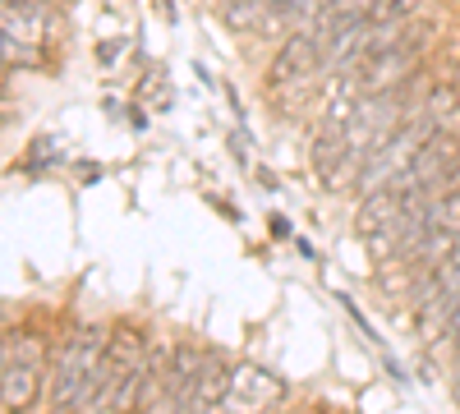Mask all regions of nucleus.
<instances>
[{"label":"nucleus","instance_id":"obj_12","mask_svg":"<svg viewBox=\"0 0 460 414\" xmlns=\"http://www.w3.org/2000/svg\"><path fill=\"white\" fill-rule=\"evenodd\" d=\"M0 32H10L14 42H28V47H42L47 51L51 14L37 5V0H0Z\"/></svg>","mask_w":460,"mask_h":414},{"label":"nucleus","instance_id":"obj_7","mask_svg":"<svg viewBox=\"0 0 460 414\" xmlns=\"http://www.w3.org/2000/svg\"><path fill=\"white\" fill-rule=\"evenodd\" d=\"M433 129H438V116H433V110H414L410 120H401V125H396V129H392V134L364 157L355 189H359V194H373V189H382V184L401 180V175L410 171L414 153L424 147V138H429Z\"/></svg>","mask_w":460,"mask_h":414},{"label":"nucleus","instance_id":"obj_19","mask_svg":"<svg viewBox=\"0 0 460 414\" xmlns=\"http://www.w3.org/2000/svg\"><path fill=\"white\" fill-rule=\"evenodd\" d=\"M221 5H226V0H221Z\"/></svg>","mask_w":460,"mask_h":414},{"label":"nucleus","instance_id":"obj_10","mask_svg":"<svg viewBox=\"0 0 460 414\" xmlns=\"http://www.w3.org/2000/svg\"><path fill=\"white\" fill-rule=\"evenodd\" d=\"M414 304H419V336H424V341H438L447 318L460 304V244L429 272V281L414 290Z\"/></svg>","mask_w":460,"mask_h":414},{"label":"nucleus","instance_id":"obj_3","mask_svg":"<svg viewBox=\"0 0 460 414\" xmlns=\"http://www.w3.org/2000/svg\"><path fill=\"white\" fill-rule=\"evenodd\" d=\"M424 207L429 203L414 198L405 189V180H392V184H382V189L364 194V203L355 212V231H359V240L368 244L373 258H401Z\"/></svg>","mask_w":460,"mask_h":414},{"label":"nucleus","instance_id":"obj_2","mask_svg":"<svg viewBox=\"0 0 460 414\" xmlns=\"http://www.w3.org/2000/svg\"><path fill=\"white\" fill-rule=\"evenodd\" d=\"M147 359L152 341L134 318H120L106 336V355H102V378L93 392V414H138L143 378H147Z\"/></svg>","mask_w":460,"mask_h":414},{"label":"nucleus","instance_id":"obj_13","mask_svg":"<svg viewBox=\"0 0 460 414\" xmlns=\"http://www.w3.org/2000/svg\"><path fill=\"white\" fill-rule=\"evenodd\" d=\"M47 60L42 47H28V42H14L10 32H0V65L5 69H37Z\"/></svg>","mask_w":460,"mask_h":414},{"label":"nucleus","instance_id":"obj_17","mask_svg":"<svg viewBox=\"0 0 460 414\" xmlns=\"http://www.w3.org/2000/svg\"><path fill=\"white\" fill-rule=\"evenodd\" d=\"M5 92H10V69L0 65V97H5Z\"/></svg>","mask_w":460,"mask_h":414},{"label":"nucleus","instance_id":"obj_18","mask_svg":"<svg viewBox=\"0 0 460 414\" xmlns=\"http://www.w3.org/2000/svg\"><path fill=\"white\" fill-rule=\"evenodd\" d=\"M456 84H460V60H456Z\"/></svg>","mask_w":460,"mask_h":414},{"label":"nucleus","instance_id":"obj_11","mask_svg":"<svg viewBox=\"0 0 460 414\" xmlns=\"http://www.w3.org/2000/svg\"><path fill=\"white\" fill-rule=\"evenodd\" d=\"M281 383L258 364H235L230 368V414H262L281 401Z\"/></svg>","mask_w":460,"mask_h":414},{"label":"nucleus","instance_id":"obj_4","mask_svg":"<svg viewBox=\"0 0 460 414\" xmlns=\"http://www.w3.org/2000/svg\"><path fill=\"white\" fill-rule=\"evenodd\" d=\"M47 378H51L47 336L37 327H14L5 368H0V405H5V414H32V405L47 396Z\"/></svg>","mask_w":460,"mask_h":414},{"label":"nucleus","instance_id":"obj_9","mask_svg":"<svg viewBox=\"0 0 460 414\" xmlns=\"http://www.w3.org/2000/svg\"><path fill=\"white\" fill-rule=\"evenodd\" d=\"M401 180H405V189L414 198H424V203L447 194V189H456V184H460V134L438 125L424 138V147L414 153V162H410V171Z\"/></svg>","mask_w":460,"mask_h":414},{"label":"nucleus","instance_id":"obj_5","mask_svg":"<svg viewBox=\"0 0 460 414\" xmlns=\"http://www.w3.org/2000/svg\"><path fill=\"white\" fill-rule=\"evenodd\" d=\"M429 42H433V23H429V19H414L405 37H396L392 47H382L377 56H368V60L350 74L355 88H359L364 97H382V92L405 88L410 79H419V60H424Z\"/></svg>","mask_w":460,"mask_h":414},{"label":"nucleus","instance_id":"obj_6","mask_svg":"<svg viewBox=\"0 0 460 414\" xmlns=\"http://www.w3.org/2000/svg\"><path fill=\"white\" fill-rule=\"evenodd\" d=\"M327 74V60H323V42L304 28V32H290L286 42L277 47L272 65H267V97L277 106H299L318 88V79Z\"/></svg>","mask_w":460,"mask_h":414},{"label":"nucleus","instance_id":"obj_16","mask_svg":"<svg viewBox=\"0 0 460 414\" xmlns=\"http://www.w3.org/2000/svg\"><path fill=\"white\" fill-rule=\"evenodd\" d=\"M10 331H14V327H5V318H0V368H5V350H10Z\"/></svg>","mask_w":460,"mask_h":414},{"label":"nucleus","instance_id":"obj_14","mask_svg":"<svg viewBox=\"0 0 460 414\" xmlns=\"http://www.w3.org/2000/svg\"><path fill=\"white\" fill-rule=\"evenodd\" d=\"M350 10L368 19H392V14H414V0H345Z\"/></svg>","mask_w":460,"mask_h":414},{"label":"nucleus","instance_id":"obj_15","mask_svg":"<svg viewBox=\"0 0 460 414\" xmlns=\"http://www.w3.org/2000/svg\"><path fill=\"white\" fill-rule=\"evenodd\" d=\"M442 341L456 350V359H460V304H456V313L447 318V327H442Z\"/></svg>","mask_w":460,"mask_h":414},{"label":"nucleus","instance_id":"obj_1","mask_svg":"<svg viewBox=\"0 0 460 414\" xmlns=\"http://www.w3.org/2000/svg\"><path fill=\"white\" fill-rule=\"evenodd\" d=\"M111 327L102 322H74L65 341L51 355V378H47V414H84L93 405L97 378H102V355H106Z\"/></svg>","mask_w":460,"mask_h":414},{"label":"nucleus","instance_id":"obj_8","mask_svg":"<svg viewBox=\"0 0 460 414\" xmlns=\"http://www.w3.org/2000/svg\"><path fill=\"white\" fill-rule=\"evenodd\" d=\"M460 244V184L438 198H429V207L419 212V225L401 253V262H414V268H438V262Z\"/></svg>","mask_w":460,"mask_h":414}]
</instances>
